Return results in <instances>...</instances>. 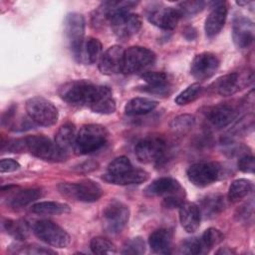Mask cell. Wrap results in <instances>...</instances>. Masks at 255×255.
<instances>
[{"instance_id": "ab89813d", "label": "cell", "mask_w": 255, "mask_h": 255, "mask_svg": "<svg viewBox=\"0 0 255 255\" xmlns=\"http://www.w3.org/2000/svg\"><path fill=\"white\" fill-rule=\"evenodd\" d=\"M145 252V243L140 237H134L128 240L123 246V254L140 255Z\"/></svg>"}, {"instance_id": "e575fe53", "label": "cell", "mask_w": 255, "mask_h": 255, "mask_svg": "<svg viewBox=\"0 0 255 255\" xmlns=\"http://www.w3.org/2000/svg\"><path fill=\"white\" fill-rule=\"evenodd\" d=\"M201 93H202V87L199 84L194 83V84L188 86L181 93H179L176 96L174 102L178 106H185L187 104L194 102L196 99H198L200 97Z\"/></svg>"}, {"instance_id": "d6986e66", "label": "cell", "mask_w": 255, "mask_h": 255, "mask_svg": "<svg viewBox=\"0 0 255 255\" xmlns=\"http://www.w3.org/2000/svg\"><path fill=\"white\" fill-rule=\"evenodd\" d=\"M227 18V7L224 2H218L212 7L204 23V31L207 37L212 38L220 33Z\"/></svg>"}, {"instance_id": "83f0119b", "label": "cell", "mask_w": 255, "mask_h": 255, "mask_svg": "<svg viewBox=\"0 0 255 255\" xmlns=\"http://www.w3.org/2000/svg\"><path fill=\"white\" fill-rule=\"evenodd\" d=\"M158 102L148 98H133L125 106V114L128 116H141L152 112Z\"/></svg>"}, {"instance_id": "4316f807", "label": "cell", "mask_w": 255, "mask_h": 255, "mask_svg": "<svg viewBox=\"0 0 255 255\" xmlns=\"http://www.w3.org/2000/svg\"><path fill=\"white\" fill-rule=\"evenodd\" d=\"M41 197V190L38 188L21 189L11 194L7 200V204L14 209H20L28 204L36 201Z\"/></svg>"}, {"instance_id": "484cf974", "label": "cell", "mask_w": 255, "mask_h": 255, "mask_svg": "<svg viewBox=\"0 0 255 255\" xmlns=\"http://www.w3.org/2000/svg\"><path fill=\"white\" fill-rule=\"evenodd\" d=\"M141 79L147 84L143 88L144 91L159 95L168 92V76L163 72H145L141 75Z\"/></svg>"}, {"instance_id": "d590c367", "label": "cell", "mask_w": 255, "mask_h": 255, "mask_svg": "<svg viewBox=\"0 0 255 255\" xmlns=\"http://www.w3.org/2000/svg\"><path fill=\"white\" fill-rule=\"evenodd\" d=\"M90 248L94 254H114L117 252L116 245L105 237H94L90 242Z\"/></svg>"}, {"instance_id": "2e32d148", "label": "cell", "mask_w": 255, "mask_h": 255, "mask_svg": "<svg viewBox=\"0 0 255 255\" xmlns=\"http://www.w3.org/2000/svg\"><path fill=\"white\" fill-rule=\"evenodd\" d=\"M125 50L119 46L114 45L108 48L99 60V70L104 75H116L123 72Z\"/></svg>"}, {"instance_id": "ac0fdd59", "label": "cell", "mask_w": 255, "mask_h": 255, "mask_svg": "<svg viewBox=\"0 0 255 255\" xmlns=\"http://www.w3.org/2000/svg\"><path fill=\"white\" fill-rule=\"evenodd\" d=\"M144 194L147 196H171L184 194V189L180 183L172 177H159L153 180L144 188Z\"/></svg>"}, {"instance_id": "836d02e7", "label": "cell", "mask_w": 255, "mask_h": 255, "mask_svg": "<svg viewBox=\"0 0 255 255\" xmlns=\"http://www.w3.org/2000/svg\"><path fill=\"white\" fill-rule=\"evenodd\" d=\"M223 239L224 235L220 230L213 227L206 229L200 238L203 247V253L208 252L210 249L217 246L219 243L223 241Z\"/></svg>"}, {"instance_id": "7402d4cb", "label": "cell", "mask_w": 255, "mask_h": 255, "mask_svg": "<svg viewBox=\"0 0 255 255\" xmlns=\"http://www.w3.org/2000/svg\"><path fill=\"white\" fill-rule=\"evenodd\" d=\"M103 46L99 39L94 37H89L84 40L78 54L75 56V59L84 64H95L99 62L102 53Z\"/></svg>"}, {"instance_id": "b9f144b4", "label": "cell", "mask_w": 255, "mask_h": 255, "mask_svg": "<svg viewBox=\"0 0 255 255\" xmlns=\"http://www.w3.org/2000/svg\"><path fill=\"white\" fill-rule=\"evenodd\" d=\"M253 126H254V117L252 114H250L243 117L236 123V125L233 127L232 132H235L236 134L246 133V132L248 133L250 130H252Z\"/></svg>"}, {"instance_id": "d4e9b609", "label": "cell", "mask_w": 255, "mask_h": 255, "mask_svg": "<svg viewBox=\"0 0 255 255\" xmlns=\"http://www.w3.org/2000/svg\"><path fill=\"white\" fill-rule=\"evenodd\" d=\"M150 249L157 254H170L172 244V232L166 228L154 230L148 238Z\"/></svg>"}, {"instance_id": "3957f363", "label": "cell", "mask_w": 255, "mask_h": 255, "mask_svg": "<svg viewBox=\"0 0 255 255\" xmlns=\"http://www.w3.org/2000/svg\"><path fill=\"white\" fill-rule=\"evenodd\" d=\"M58 190L64 196L82 202H95L103 195L100 184L92 179H82L78 182H62Z\"/></svg>"}, {"instance_id": "ffe728a7", "label": "cell", "mask_w": 255, "mask_h": 255, "mask_svg": "<svg viewBox=\"0 0 255 255\" xmlns=\"http://www.w3.org/2000/svg\"><path fill=\"white\" fill-rule=\"evenodd\" d=\"M207 121L215 128H221L231 124L237 117V112L229 105H216L205 112Z\"/></svg>"}, {"instance_id": "277c9868", "label": "cell", "mask_w": 255, "mask_h": 255, "mask_svg": "<svg viewBox=\"0 0 255 255\" xmlns=\"http://www.w3.org/2000/svg\"><path fill=\"white\" fill-rule=\"evenodd\" d=\"M25 149L32 155L49 161H62L66 152L60 149L55 142L43 134H33L24 138Z\"/></svg>"}, {"instance_id": "ba28073f", "label": "cell", "mask_w": 255, "mask_h": 255, "mask_svg": "<svg viewBox=\"0 0 255 255\" xmlns=\"http://www.w3.org/2000/svg\"><path fill=\"white\" fill-rule=\"evenodd\" d=\"M129 219L128 207L117 199L110 201L103 210V225L107 232L117 234L123 231Z\"/></svg>"}, {"instance_id": "7a4b0ae2", "label": "cell", "mask_w": 255, "mask_h": 255, "mask_svg": "<svg viewBox=\"0 0 255 255\" xmlns=\"http://www.w3.org/2000/svg\"><path fill=\"white\" fill-rule=\"evenodd\" d=\"M100 86L87 80H75L62 85L58 91L59 96L65 102L90 107L96 99Z\"/></svg>"}, {"instance_id": "5b68a950", "label": "cell", "mask_w": 255, "mask_h": 255, "mask_svg": "<svg viewBox=\"0 0 255 255\" xmlns=\"http://www.w3.org/2000/svg\"><path fill=\"white\" fill-rule=\"evenodd\" d=\"M26 113L30 120L42 127L55 125L59 118L57 108L52 102L42 97H33L26 102Z\"/></svg>"}, {"instance_id": "7c38bea8", "label": "cell", "mask_w": 255, "mask_h": 255, "mask_svg": "<svg viewBox=\"0 0 255 255\" xmlns=\"http://www.w3.org/2000/svg\"><path fill=\"white\" fill-rule=\"evenodd\" d=\"M165 147V141L161 137L150 135L140 139L135 144L134 152L140 162H157L162 158Z\"/></svg>"}, {"instance_id": "f6af8a7d", "label": "cell", "mask_w": 255, "mask_h": 255, "mask_svg": "<svg viewBox=\"0 0 255 255\" xmlns=\"http://www.w3.org/2000/svg\"><path fill=\"white\" fill-rule=\"evenodd\" d=\"M98 166V163L97 162H94V161H85L84 163H81L78 167V170L79 171H83V172H89L91 170H94L96 169Z\"/></svg>"}, {"instance_id": "30bf717a", "label": "cell", "mask_w": 255, "mask_h": 255, "mask_svg": "<svg viewBox=\"0 0 255 255\" xmlns=\"http://www.w3.org/2000/svg\"><path fill=\"white\" fill-rule=\"evenodd\" d=\"M109 22L115 35L121 39H127L135 35L142 25L139 15L129 11H123L113 15Z\"/></svg>"}, {"instance_id": "52a82bcc", "label": "cell", "mask_w": 255, "mask_h": 255, "mask_svg": "<svg viewBox=\"0 0 255 255\" xmlns=\"http://www.w3.org/2000/svg\"><path fill=\"white\" fill-rule=\"evenodd\" d=\"M155 58V54L145 47H129L124 54L123 73L130 75L143 72L154 64Z\"/></svg>"}, {"instance_id": "ee69618b", "label": "cell", "mask_w": 255, "mask_h": 255, "mask_svg": "<svg viewBox=\"0 0 255 255\" xmlns=\"http://www.w3.org/2000/svg\"><path fill=\"white\" fill-rule=\"evenodd\" d=\"M20 168V164L18 161L12 158H3L0 161V171L4 172H13Z\"/></svg>"}, {"instance_id": "4dcf8cb0", "label": "cell", "mask_w": 255, "mask_h": 255, "mask_svg": "<svg viewBox=\"0 0 255 255\" xmlns=\"http://www.w3.org/2000/svg\"><path fill=\"white\" fill-rule=\"evenodd\" d=\"M32 212L39 215H58L70 212L69 205L57 201H40L32 205Z\"/></svg>"}, {"instance_id": "f546056e", "label": "cell", "mask_w": 255, "mask_h": 255, "mask_svg": "<svg viewBox=\"0 0 255 255\" xmlns=\"http://www.w3.org/2000/svg\"><path fill=\"white\" fill-rule=\"evenodd\" d=\"M201 214L205 217L212 218L218 215L224 208V200L223 197L219 194H209L202 198L200 206Z\"/></svg>"}, {"instance_id": "4fadbf2b", "label": "cell", "mask_w": 255, "mask_h": 255, "mask_svg": "<svg viewBox=\"0 0 255 255\" xmlns=\"http://www.w3.org/2000/svg\"><path fill=\"white\" fill-rule=\"evenodd\" d=\"M219 65V59L215 54L202 52L193 58L190 65V73L195 79L204 81L211 78L217 72Z\"/></svg>"}, {"instance_id": "8fae6325", "label": "cell", "mask_w": 255, "mask_h": 255, "mask_svg": "<svg viewBox=\"0 0 255 255\" xmlns=\"http://www.w3.org/2000/svg\"><path fill=\"white\" fill-rule=\"evenodd\" d=\"M85 18L82 14L72 12L67 14L64 21V34L74 57L78 54L85 38Z\"/></svg>"}, {"instance_id": "5bb4252c", "label": "cell", "mask_w": 255, "mask_h": 255, "mask_svg": "<svg viewBox=\"0 0 255 255\" xmlns=\"http://www.w3.org/2000/svg\"><path fill=\"white\" fill-rule=\"evenodd\" d=\"M254 24L253 22L242 15L236 16L232 24V39L234 45L238 49L249 48L254 41Z\"/></svg>"}, {"instance_id": "f1b7e54d", "label": "cell", "mask_w": 255, "mask_h": 255, "mask_svg": "<svg viewBox=\"0 0 255 255\" xmlns=\"http://www.w3.org/2000/svg\"><path fill=\"white\" fill-rule=\"evenodd\" d=\"M76 127L74 124L67 123L59 128L55 134V143L63 151L67 152L68 149L74 147L76 140Z\"/></svg>"}, {"instance_id": "60d3db41", "label": "cell", "mask_w": 255, "mask_h": 255, "mask_svg": "<svg viewBox=\"0 0 255 255\" xmlns=\"http://www.w3.org/2000/svg\"><path fill=\"white\" fill-rule=\"evenodd\" d=\"M204 5L205 3L203 1H183L179 3L177 9L179 10L181 16H190L200 12L204 8Z\"/></svg>"}, {"instance_id": "bcb514c9", "label": "cell", "mask_w": 255, "mask_h": 255, "mask_svg": "<svg viewBox=\"0 0 255 255\" xmlns=\"http://www.w3.org/2000/svg\"><path fill=\"white\" fill-rule=\"evenodd\" d=\"M232 252H233L232 250H230V249L228 250L227 248H225V249H221V250H218L216 253H217V254H220V253H221V254H231Z\"/></svg>"}, {"instance_id": "cb8c5ba5", "label": "cell", "mask_w": 255, "mask_h": 255, "mask_svg": "<svg viewBox=\"0 0 255 255\" xmlns=\"http://www.w3.org/2000/svg\"><path fill=\"white\" fill-rule=\"evenodd\" d=\"M94 113L102 115L113 114L116 109V101L113 97L112 90L107 86H100L98 95L92 105L89 107Z\"/></svg>"}, {"instance_id": "9a60e30c", "label": "cell", "mask_w": 255, "mask_h": 255, "mask_svg": "<svg viewBox=\"0 0 255 255\" xmlns=\"http://www.w3.org/2000/svg\"><path fill=\"white\" fill-rule=\"evenodd\" d=\"M146 17L154 26L163 30H172L176 27L182 16L177 8L155 7L147 12Z\"/></svg>"}, {"instance_id": "6da1fadb", "label": "cell", "mask_w": 255, "mask_h": 255, "mask_svg": "<svg viewBox=\"0 0 255 255\" xmlns=\"http://www.w3.org/2000/svg\"><path fill=\"white\" fill-rule=\"evenodd\" d=\"M109 132L101 125H85L77 133L74 152L77 155H85L101 149L108 141Z\"/></svg>"}, {"instance_id": "1f68e13d", "label": "cell", "mask_w": 255, "mask_h": 255, "mask_svg": "<svg viewBox=\"0 0 255 255\" xmlns=\"http://www.w3.org/2000/svg\"><path fill=\"white\" fill-rule=\"evenodd\" d=\"M252 190V182L245 178L234 180L228 189L227 197L231 202H238L246 197Z\"/></svg>"}, {"instance_id": "d6a6232c", "label": "cell", "mask_w": 255, "mask_h": 255, "mask_svg": "<svg viewBox=\"0 0 255 255\" xmlns=\"http://www.w3.org/2000/svg\"><path fill=\"white\" fill-rule=\"evenodd\" d=\"M3 228L7 234L20 241L25 240L29 235V226L24 220L5 219L3 221Z\"/></svg>"}, {"instance_id": "8d00e7d4", "label": "cell", "mask_w": 255, "mask_h": 255, "mask_svg": "<svg viewBox=\"0 0 255 255\" xmlns=\"http://www.w3.org/2000/svg\"><path fill=\"white\" fill-rule=\"evenodd\" d=\"M195 119L191 115H180L172 120L170 124L171 129L178 134H185L194 126Z\"/></svg>"}, {"instance_id": "7bdbcfd3", "label": "cell", "mask_w": 255, "mask_h": 255, "mask_svg": "<svg viewBox=\"0 0 255 255\" xmlns=\"http://www.w3.org/2000/svg\"><path fill=\"white\" fill-rule=\"evenodd\" d=\"M238 169L245 173H253L255 168L254 157L251 154H244L241 156L237 162Z\"/></svg>"}, {"instance_id": "8992f818", "label": "cell", "mask_w": 255, "mask_h": 255, "mask_svg": "<svg viewBox=\"0 0 255 255\" xmlns=\"http://www.w3.org/2000/svg\"><path fill=\"white\" fill-rule=\"evenodd\" d=\"M32 230L37 238L53 247L65 248L71 241L67 231L51 220L43 219L36 221L32 226Z\"/></svg>"}, {"instance_id": "603a6c76", "label": "cell", "mask_w": 255, "mask_h": 255, "mask_svg": "<svg viewBox=\"0 0 255 255\" xmlns=\"http://www.w3.org/2000/svg\"><path fill=\"white\" fill-rule=\"evenodd\" d=\"M148 178V173L139 168H131L124 173L112 175L106 173L103 176V179L109 183L117 184V185H132V184H140L146 181Z\"/></svg>"}, {"instance_id": "e0dca14e", "label": "cell", "mask_w": 255, "mask_h": 255, "mask_svg": "<svg viewBox=\"0 0 255 255\" xmlns=\"http://www.w3.org/2000/svg\"><path fill=\"white\" fill-rule=\"evenodd\" d=\"M252 81V77L248 74L241 75L239 73H230L219 78L215 83L216 92L223 97H229L240 91Z\"/></svg>"}, {"instance_id": "44dd1931", "label": "cell", "mask_w": 255, "mask_h": 255, "mask_svg": "<svg viewBox=\"0 0 255 255\" xmlns=\"http://www.w3.org/2000/svg\"><path fill=\"white\" fill-rule=\"evenodd\" d=\"M179 220L186 232H195L201 221V212L198 205L191 202H183L179 206Z\"/></svg>"}, {"instance_id": "74e56055", "label": "cell", "mask_w": 255, "mask_h": 255, "mask_svg": "<svg viewBox=\"0 0 255 255\" xmlns=\"http://www.w3.org/2000/svg\"><path fill=\"white\" fill-rule=\"evenodd\" d=\"M132 168L130 160L127 156H119L110 162L108 165V172L112 175H117L124 173Z\"/></svg>"}, {"instance_id": "f35d334b", "label": "cell", "mask_w": 255, "mask_h": 255, "mask_svg": "<svg viewBox=\"0 0 255 255\" xmlns=\"http://www.w3.org/2000/svg\"><path fill=\"white\" fill-rule=\"evenodd\" d=\"M179 252L181 254H188V255H196L203 253V247L201 244L200 238H186L180 243Z\"/></svg>"}, {"instance_id": "9c48e42d", "label": "cell", "mask_w": 255, "mask_h": 255, "mask_svg": "<svg viewBox=\"0 0 255 255\" xmlns=\"http://www.w3.org/2000/svg\"><path fill=\"white\" fill-rule=\"evenodd\" d=\"M188 180L197 187H205L218 180L221 166L217 162L200 161L191 164L187 169Z\"/></svg>"}]
</instances>
